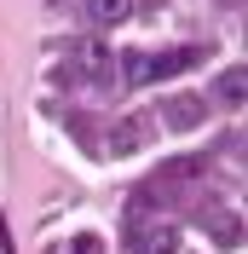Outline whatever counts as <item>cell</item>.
<instances>
[{"label":"cell","instance_id":"cell-1","mask_svg":"<svg viewBox=\"0 0 248 254\" xmlns=\"http://www.w3.org/2000/svg\"><path fill=\"white\" fill-rule=\"evenodd\" d=\"M202 64V47H173V52H133L127 58V87H150V81H168V75H185Z\"/></svg>","mask_w":248,"mask_h":254},{"label":"cell","instance_id":"cell-2","mask_svg":"<svg viewBox=\"0 0 248 254\" xmlns=\"http://www.w3.org/2000/svg\"><path fill=\"white\" fill-rule=\"evenodd\" d=\"M69 64H75V75H81V81H93V87H104V81L122 69V64H116V52H110L104 41H81Z\"/></svg>","mask_w":248,"mask_h":254},{"label":"cell","instance_id":"cell-3","mask_svg":"<svg viewBox=\"0 0 248 254\" xmlns=\"http://www.w3.org/2000/svg\"><path fill=\"white\" fill-rule=\"evenodd\" d=\"M202 122H208V98H196V93H179V98L162 104V127H168V133H190V127H202Z\"/></svg>","mask_w":248,"mask_h":254},{"label":"cell","instance_id":"cell-4","mask_svg":"<svg viewBox=\"0 0 248 254\" xmlns=\"http://www.w3.org/2000/svg\"><path fill=\"white\" fill-rule=\"evenodd\" d=\"M127 254H179V231L173 225H139Z\"/></svg>","mask_w":248,"mask_h":254},{"label":"cell","instance_id":"cell-5","mask_svg":"<svg viewBox=\"0 0 248 254\" xmlns=\"http://www.w3.org/2000/svg\"><path fill=\"white\" fill-rule=\"evenodd\" d=\"M208 174H214V156H173L156 174V185H190V179H208Z\"/></svg>","mask_w":248,"mask_h":254},{"label":"cell","instance_id":"cell-6","mask_svg":"<svg viewBox=\"0 0 248 254\" xmlns=\"http://www.w3.org/2000/svg\"><path fill=\"white\" fill-rule=\"evenodd\" d=\"M144 133H150V122H144V116L116 122V127H110V156H133V150L144 144Z\"/></svg>","mask_w":248,"mask_h":254},{"label":"cell","instance_id":"cell-7","mask_svg":"<svg viewBox=\"0 0 248 254\" xmlns=\"http://www.w3.org/2000/svg\"><path fill=\"white\" fill-rule=\"evenodd\" d=\"M127 12H133V0H87V17H93L98 29H116Z\"/></svg>","mask_w":248,"mask_h":254},{"label":"cell","instance_id":"cell-8","mask_svg":"<svg viewBox=\"0 0 248 254\" xmlns=\"http://www.w3.org/2000/svg\"><path fill=\"white\" fill-rule=\"evenodd\" d=\"M208 225H219V249H237V243H243V220H237L231 208H225L219 220H214V214H208Z\"/></svg>","mask_w":248,"mask_h":254},{"label":"cell","instance_id":"cell-9","mask_svg":"<svg viewBox=\"0 0 248 254\" xmlns=\"http://www.w3.org/2000/svg\"><path fill=\"white\" fill-rule=\"evenodd\" d=\"M243 87H248V81H243V69H225L214 93H219V104H231V110H237V104H243Z\"/></svg>","mask_w":248,"mask_h":254},{"label":"cell","instance_id":"cell-10","mask_svg":"<svg viewBox=\"0 0 248 254\" xmlns=\"http://www.w3.org/2000/svg\"><path fill=\"white\" fill-rule=\"evenodd\" d=\"M0 254H17L12 249V231H6V214H0Z\"/></svg>","mask_w":248,"mask_h":254},{"label":"cell","instance_id":"cell-11","mask_svg":"<svg viewBox=\"0 0 248 254\" xmlns=\"http://www.w3.org/2000/svg\"><path fill=\"white\" fill-rule=\"evenodd\" d=\"M75 254H98V243H93V237H81V243H75Z\"/></svg>","mask_w":248,"mask_h":254}]
</instances>
